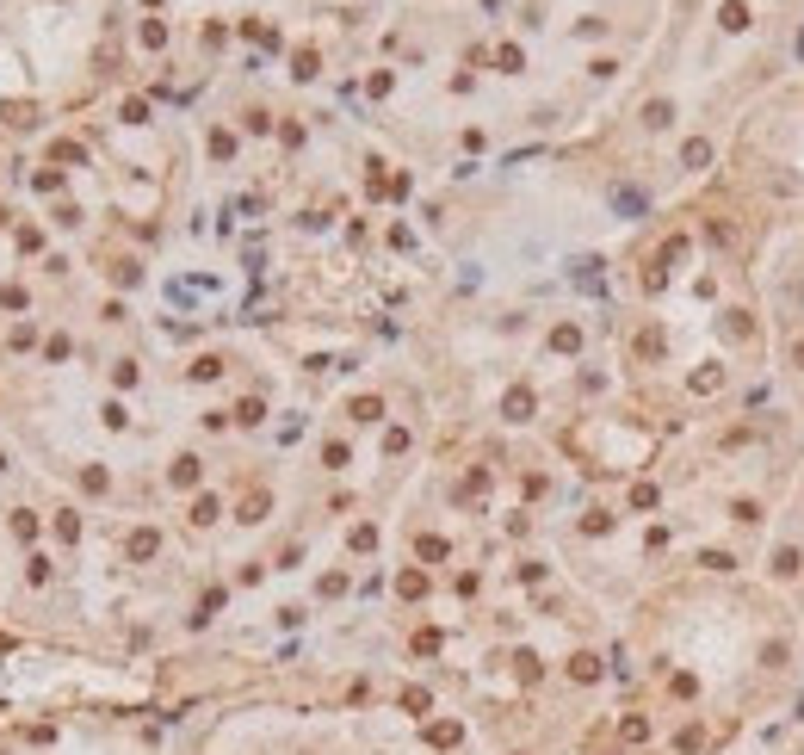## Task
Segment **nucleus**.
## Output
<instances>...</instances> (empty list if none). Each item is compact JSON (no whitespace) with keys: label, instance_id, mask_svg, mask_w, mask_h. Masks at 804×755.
<instances>
[{"label":"nucleus","instance_id":"obj_1","mask_svg":"<svg viewBox=\"0 0 804 755\" xmlns=\"http://www.w3.org/2000/svg\"><path fill=\"white\" fill-rule=\"evenodd\" d=\"M724 25H730V31H743V25H749V6H736V0H730V6H724Z\"/></svg>","mask_w":804,"mask_h":755},{"label":"nucleus","instance_id":"obj_2","mask_svg":"<svg viewBox=\"0 0 804 755\" xmlns=\"http://www.w3.org/2000/svg\"><path fill=\"white\" fill-rule=\"evenodd\" d=\"M798 365H804V347H798Z\"/></svg>","mask_w":804,"mask_h":755}]
</instances>
